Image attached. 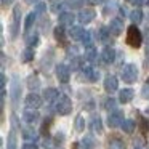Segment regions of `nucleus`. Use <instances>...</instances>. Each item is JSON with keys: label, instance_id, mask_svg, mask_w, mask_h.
<instances>
[{"label": "nucleus", "instance_id": "32", "mask_svg": "<svg viewBox=\"0 0 149 149\" xmlns=\"http://www.w3.org/2000/svg\"><path fill=\"white\" fill-rule=\"evenodd\" d=\"M82 45L87 48V47H91V43H93V37H91V32L90 31H85L84 36H82Z\"/></svg>", "mask_w": 149, "mask_h": 149}, {"label": "nucleus", "instance_id": "30", "mask_svg": "<svg viewBox=\"0 0 149 149\" xmlns=\"http://www.w3.org/2000/svg\"><path fill=\"white\" fill-rule=\"evenodd\" d=\"M130 19H132L133 24H139L143 21V11L139 8H135V10L130 13Z\"/></svg>", "mask_w": 149, "mask_h": 149}, {"label": "nucleus", "instance_id": "35", "mask_svg": "<svg viewBox=\"0 0 149 149\" xmlns=\"http://www.w3.org/2000/svg\"><path fill=\"white\" fill-rule=\"evenodd\" d=\"M36 18H37V15L36 13H29L26 16V21H24V31H29L31 27L34 26V21H36Z\"/></svg>", "mask_w": 149, "mask_h": 149}, {"label": "nucleus", "instance_id": "16", "mask_svg": "<svg viewBox=\"0 0 149 149\" xmlns=\"http://www.w3.org/2000/svg\"><path fill=\"white\" fill-rule=\"evenodd\" d=\"M101 59H103L106 64H111V63L116 61V50L111 48V47H106L101 53Z\"/></svg>", "mask_w": 149, "mask_h": 149}, {"label": "nucleus", "instance_id": "22", "mask_svg": "<svg viewBox=\"0 0 149 149\" xmlns=\"http://www.w3.org/2000/svg\"><path fill=\"white\" fill-rule=\"evenodd\" d=\"M53 36H55L56 42L59 43H66V31H64V26H56L55 31H53Z\"/></svg>", "mask_w": 149, "mask_h": 149}, {"label": "nucleus", "instance_id": "53", "mask_svg": "<svg viewBox=\"0 0 149 149\" xmlns=\"http://www.w3.org/2000/svg\"><path fill=\"white\" fill-rule=\"evenodd\" d=\"M135 149H139V148H135Z\"/></svg>", "mask_w": 149, "mask_h": 149}, {"label": "nucleus", "instance_id": "41", "mask_svg": "<svg viewBox=\"0 0 149 149\" xmlns=\"http://www.w3.org/2000/svg\"><path fill=\"white\" fill-rule=\"evenodd\" d=\"M85 0H71V3H69V7L71 8H80L82 5H84Z\"/></svg>", "mask_w": 149, "mask_h": 149}, {"label": "nucleus", "instance_id": "46", "mask_svg": "<svg viewBox=\"0 0 149 149\" xmlns=\"http://www.w3.org/2000/svg\"><path fill=\"white\" fill-rule=\"evenodd\" d=\"M130 2H132L135 7H141L143 3H146V0H130Z\"/></svg>", "mask_w": 149, "mask_h": 149}, {"label": "nucleus", "instance_id": "23", "mask_svg": "<svg viewBox=\"0 0 149 149\" xmlns=\"http://www.w3.org/2000/svg\"><path fill=\"white\" fill-rule=\"evenodd\" d=\"M27 88H29L31 91H36L40 88V79L37 77L36 74H31L29 77H27Z\"/></svg>", "mask_w": 149, "mask_h": 149}, {"label": "nucleus", "instance_id": "43", "mask_svg": "<svg viewBox=\"0 0 149 149\" xmlns=\"http://www.w3.org/2000/svg\"><path fill=\"white\" fill-rule=\"evenodd\" d=\"M116 2H107V5L104 7V15H109V11L112 10V8H116Z\"/></svg>", "mask_w": 149, "mask_h": 149}, {"label": "nucleus", "instance_id": "33", "mask_svg": "<svg viewBox=\"0 0 149 149\" xmlns=\"http://www.w3.org/2000/svg\"><path fill=\"white\" fill-rule=\"evenodd\" d=\"M122 130H123L125 133H133V132H135V122H133L132 119L123 120V123H122Z\"/></svg>", "mask_w": 149, "mask_h": 149}, {"label": "nucleus", "instance_id": "7", "mask_svg": "<svg viewBox=\"0 0 149 149\" xmlns=\"http://www.w3.org/2000/svg\"><path fill=\"white\" fill-rule=\"evenodd\" d=\"M43 98L40 96V95H37V93H29L26 96V100H24V103H26V107H31V109H39L40 106H42V103H43Z\"/></svg>", "mask_w": 149, "mask_h": 149}, {"label": "nucleus", "instance_id": "34", "mask_svg": "<svg viewBox=\"0 0 149 149\" xmlns=\"http://www.w3.org/2000/svg\"><path fill=\"white\" fill-rule=\"evenodd\" d=\"M64 8H66V2L64 0H56L55 3L52 5V11L53 13H59V11H64Z\"/></svg>", "mask_w": 149, "mask_h": 149}, {"label": "nucleus", "instance_id": "44", "mask_svg": "<svg viewBox=\"0 0 149 149\" xmlns=\"http://www.w3.org/2000/svg\"><path fill=\"white\" fill-rule=\"evenodd\" d=\"M0 85H2V88L7 87V75H5V72L0 74Z\"/></svg>", "mask_w": 149, "mask_h": 149}, {"label": "nucleus", "instance_id": "36", "mask_svg": "<svg viewBox=\"0 0 149 149\" xmlns=\"http://www.w3.org/2000/svg\"><path fill=\"white\" fill-rule=\"evenodd\" d=\"M116 104H117V101L114 100L112 96H111V98H106V100H104L103 107H104L106 111H109V112H111V111H114V109H116Z\"/></svg>", "mask_w": 149, "mask_h": 149}, {"label": "nucleus", "instance_id": "52", "mask_svg": "<svg viewBox=\"0 0 149 149\" xmlns=\"http://www.w3.org/2000/svg\"><path fill=\"white\" fill-rule=\"evenodd\" d=\"M146 112H148V114H149V107H148V111H146Z\"/></svg>", "mask_w": 149, "mask_h": 149}, {"label": "nucleus", "instance_id": "29", "mask_svg": "<svg viewBox=\"0 0 149 149\" xmlns=\"http://www.w3.org/2000/svg\"><path fill=\"white\" fill-rule=\"evenodd\" d=\"M98 37H100V42H103V43L109 42V37H111L109 27H100V31H98Z\"/></svg>", "mask_w": 149, "mask_h": 149}, {"label": "nucleus", "instance_id": "9", "mask_svg": "<svg viewBox=\"0 0 149 149\" xmlns=\"http://www.w3.org/2000/svg\"><path fill=\"white\" fill-rule=\"evenodd\" d=\"M95 146H96V141H95V138L91 135H85L80 143H74L75 149H93Z\"/></svg>", "mask_w": 149, "mask_h": 149}, {"label": "nucleus", "instance_id": "48", "mask_svg": "<svg viewBox=\"0 0 149 149\" xmlns=\"http://www.w3.org/2000/svg\"><path fill=\"white\" fill-rule=\"evenodd\" d=\"M13 2H15V0H2V5H3V7H7V5H11Z\"/></svg>", "mask_w": 149, "mask_h": 149}, {"label": "nucleus", "instance_id": "37", "mask_svg": "<svg viewBox=\"0 0 149 149\" xmlns=\"http://www.w3.org/2000/svg\"><path fill=\"white\" fill-rule=\"evenodd\" d=\"M75 130H77V132H84L85 130V119H84V116H80V114L75 117Z\"/></svg>", "mask_w": 149, "mask_h": 149}, {"label": "nucleus", "instance_id": "4", "mask_svg": "<svg viewBox=\"0 0 149 149\" xmlns=\"http://www.w3.org/2000/svg\"><path fill=\"white\" fill-rule=\"evenodd\" d=\"M19 24H21V5H15L13 8V24H11V39H16L18 31H19Z\"/></svg>", "mask_w": 149, "mask_h": 149}, {"label": "nucleus", "instance_id": "18", "mask_svg": "<svg viewBox=\"0 0 149 149\" xmlns=\"http://www.w3.org/2000/svg\"><path fill=\"white\" fill-rule=\"evenodd\" d=\"M133 96H135V91H133L132 88H123V90L119 91V101L122 104L130 103V101L133 100Z\"/></svg>", "mask_w": 149, "mask_h": 149}, {"label": "nucleus", "instance_id": "25", "mask_svg": "<svg viewBox=\"0 0 149 149\" xmlns=\"http://www.w3.org/2000/svg\"><path fill=\"white\" fill-rule=\"evenodd\" d=\"M84 27L80 26H71V29H69V37H71L72 40H80L82 36H84Z\"/></svg>", "mask_w": 149, "mask_h": 149}, {"label": "nucleus", "instance_id": "26", "mask_svg": "<svg viewBox=\"0 0 149 149\" xmlns=\"http://www.w3.org/2000/svg\"><path fill=\"white\" fill-rule=\"evenodd\" d=\"M39 42H40V36H39V32H32V34H29V36L26 37V45L27 47H31V48H34V47H37L39 45Z\"/></svg>", "mask_w": 149, "mask_h": 149}, {"label": "nucleus", "instance_id": "47", "mask_svg": "<svg viewBox=\"0 0 149 149\" xmlns=\"http://www.w3.org/2000/svg\"><path fill=\"white\" fill-rule=\"evenodd\" d=\"M88 5H91V7H95V5H98V3H101L103 0H85Z\"/></svg>", "mask_w": 149, "mask_h": 149}, {"label": "nucleus", "instance_id": "12", "mask_svg": "<svg viewBox=\"0 0 149 149\" xmlns=\"http://www.w3.org/2000/svg\"><path fill=\"white\" fill-rule=\"evenodd\" d=\"M95 16H96V11L91 8H85L79 13V21H80V24H88L95 19Z\"/></svg>", "mask_w": 149, "mask_h": 149}, {"label": "nucleus", "instance_id": "11", "mask_svg": "<svg viewBox=\"0 0 149 149\" xmlns=\"http://www.w3.org/2000/svg\"><path fill=\"white\" fill-rule=\"evenodd\" d=\"M119 88V80H117L116 75H106V79H104V90L107 91V93H114V91Z\"/></svg>", "mask_w": 149, "mask_h": 149}, {"label": "nucleus", "instance_id": "39", "mask_svg": "<svg viewBox=\"0 0 149 149\" xmlns=\"http://www.w3.org/2000/svg\"><path fill=\"white\" fill-rule=\"evenodd\" d=\"M56 143H55V139H50V138H45L43 139V148L45 149H56Z\"/></svg>", "mask_w": 149, "mask_h": 149}, {"label": "nucleus", "instance_id": "3", "mask_svg": "<svg viewBox=\"0 0 149 149\" xmlns=\"http://www.w3.org/2000/svg\"><path fill=\"white\" fill-rule=\"evenodd\" d=\"M120 75H122V80L125 82V84H133V82H136V79H138V68H136V64H133V63L125 64Z\"/></svg>", "mask_w": 149, "mask_h": 149}, {"label": "nucleus", "instance_id": "19", "mask_svg": "<svg viewBox=\"0 0 149 149\" xmlns=\"http://www.w3.org/2000/svg\"><path fill=\"white\" fill-rule=\"evenodd\" d=\"M58 98H59V91L56 88H45L43 90V100L47 103H55Z\"/></svg>", "mask_w": 149, "mask_h": 149}, {"label": "nucleus", "instance_id": "50", "mask_svg": "<svg viewBox=\"0 0 149 149\" xmlns=\"http://www.w3.org/2000/svg\"><path fill=\"white\" fill-rule=\"evenodd\" d=\"M146 55L149 56V43H148V50H146Z\"/></svg>", "mask_w": 149, "mask_h": 149}, {"label": "nucleus", "instance_id": "51", "mask_svg": "<svg viewBox=\"0 0 149 149\" xmlns=\"http://www.w3.org/2000/svg\"><path fill=\"white\" fill-rule=\"evenodd\" d=\"M146 5H148V7H149V0H146Z\"/></svg>", "mask_w": 149, "mask_h": 149}, {"label": "nucleus", "instance_id": "27", "mask_svg": "<svg viewBox=\"0 0 149 149\" xmlns=\"http://www.w3.org/2000/svg\"><path fill=\"white\" fill-rule=\"evenodd\" d=\"M52 123H53V117H47V119L42 122L40 132H42V135L45 136V138H48V133H50V127H52Z\"/></svg>", "mask_w": 149, "mask_h": 149}, {"label": "nucleus", "instance_id": "21", "mask_svg": "<svg viewBox=\"0 0 149 149\" xmlns=\"http://www.w3.org/2000/svg\"><path fill=\"white\" fill-rule=\"evenodd\" d=\"M18 148V138H16V127L13 125V128L8 133V141H7V149H16Z\"/></svg>", "mask_w": 149, "mask_h": 149}, {"label": "nucleus", "instance_id": "5", "mask_svg": "<svg viewBox=\"0 0 149 149\" xmlns=\"http://www.w3.org/2000/svg\"><path fill=\"white\" fill-rule=\"evenodd\" d=\"M55 72H56V79H58L61 84H68L69 79H71V69H69L66 64H63V63L56 64Z\"/></svg>", "mask_w": 149, "mask_h": 149}, {"label": "nucleus", "instance_id": "15", "mask_svg": "<svg viewBox=\"0 0 149 149\" xmlns=\"http://www.w3.org/2000/svg\"><path fill=\"white\" fill-rule=\"evenodd\" d=\"M75 21V16L72 13H69V11H63V13L58 15V23L61 24V26H72Z\"/></svg>", "mask_w": 149, "mask_h": 149}, {"label": "nucleus", "instance_id": "24", "mask_svg": "<svg viewBox=\"0 0 149 149\" xmlns=\"http://www.w3.org/2000/svg\"><path fill=\"white\" fill-rule=\"evenodd\" d=\"M107 149H125V143H123V139H120L119 136H112V138H109Z\"/></svg>", "mask_w": 149, "mask_h": 149}, {"label": "nucleus", "instance_id": "38", "mask_svg": "<svg viewBox=\"0 0 149 149\" xmlns=\"http://www.w3.org/2000/svg\"><path fill=\"white\" fill-rule=\"evenodd\" d=\"M45 11H47V5L43 3V2H37V3H36V15H37V16L43 15Z\"/></svg>", "mask_w": 149, "mask_h": 149}, {"label": "nucleus", "instance_id": "13", "mask_svg": "<svg viewBox=\"0 0 149 149\" xmlns=\"http://www.w3.org/2000/svg\"><path fill=\"white\" fill-rule=\"evenodd\" d=\"M19 96H21V85H19L18 77L15 75V77H13V82H11V100H13V104H15V106H16L18 101H19Z\"/></svg>", "mask_w": 149, "mask_h": 149}, {"label": "nucleus", "instance_id": "2", "mask_svg": "<svg viewBox=\"0 0 149 149\" xmlns=\"http://www.w3.org/2000/svg\"><path fill=\"white\" fill-rule=\"evenodd\" d=\"M55 111L59 116H68L72 112V101L66 95H59V98L55 101Z\"/></svg>", "mask_w": 149, "mask_h": 149}, {"label": "nucleus", "instance_id": "49", "mask_svg": "<svg viewBox=\"0 0 149 149\" xmlns=\"http://www.w3.org/2000/svg\"><path fill=\"white\" fill-rule=\"evenodd\" d=\"M24 3H27V5H36L37 0H24Z\"/></svg>", "mask_w": 149, "mask_h": 149}, {"label": "nucleus", "instance_id": "17", "mask_svg": "<svg viewBox=\"0 0 149 149\" xmlns=\"http://www.w3.org/2000/svg\"><path fill=\"white\" fill-rule=\"evenodd\" d=\"M90 128H91V132H95V133H103V120H101V117L98 116V114L91 116Z\"/></svg>", "mask_w": 149, "mask_h": 149}, {"label": "nucleus", "instance_id": "31", "mask_svg": "<svg viewBox=\"0 0 149 149\" xmlns=\"http://www.w3.org/2000/svg\"><path fill=\"white\" fill-rule=\"evenodd\" d=\"M23 138L27 139V141H37V133L34 132L32 128H23Z\"/></svg>", "mask_w": 149, "mask_h": 149}, {"label": "nucleus", "instance_id": "42", "mask_svg": "<svg viewBox=\"0 0 149 149\" xmlns=\"http://www.w3.org/2000/svg\"><path fill=\"white\" fill-rule=\"evenodd\" d=\"M21 149H39V146H37L34 141H27V143H24V144H23V148H21Z\"/></svg>", "mask_w": 149, "mask_h": 149}, {"label": "nucleus", "instance_id": "8", "mask_svg": "<svg viewBox=\"0 0 149 149\" xmlns=\"http://www.w3.org/2000/svg\"><path fill=\"white\" fill-rule=\"evenodd\" d=\"M40 119V114L37 109H31V107H27L26 111L23 112V120L26 123H29V125H34V123H37Z\"/></svg>", "mask_w": 149, "mask_h": 149}, {"label": "nucleus", "instance_id": "6", "mask_svg": "<svg viewBox=\"0 0 149 149\" xmlns=\"http://www.w3.org/2000/svg\"><path fill=\"white\" fill-rule=\"evenodd\" d=\"M123 112L122 111H112V112H109V116H107V125L111 127V128H116V127H122L123 123Z\"/></svg>", "mask_w": 149, "mask_h": 149}, {"label": "nucleus", "instance_id": "20", "mask_svg": "<svg viewBox=\"0 0 149 149\" xmlns=\"http://www.w3.org/2000/svg\"><path fill=\"white\" fill-rule=\"evenodd\" d=\"M84 58L87 59L88 63H96L98 61V50L95 47H87L85 48V53H84Z\"/></svg>", "mask_w": 149, "mask_h": 149}, {"label": "nucleus", "instance_id": "40", "mask_svg": "<svg viewBox=\"0 0 149 149\" xmlns=\"http://www.w3.org/2000/svg\"><path fill=\"white\" fill-rule=\"evenodd\" d=\"M141 96L144 98V100H149V79L146 80L144 87H143V90H141Z\"/></svg>", "mask_w": 149, "mask_h": 149}, {"label": "nucleus", "instance_id": "28", "mask_svg": "<svg viewBox=\"0 0 149 149\" xmlns=\"http://www.w3.org/2000/svg\"><path fill=\"white\" fill-rule=\"evenodd\" d=\"M31 61H34V50L31 47H27L21 53V63H31Z\"/></svg>", "mask_w": 149, "mask_h": 149}, {"label": "nucleus", "instance_id": "1", "mask_svg": "<svg viewBox=\"0 0 149 149\" xmlns=\"http://www.w3.org/2000/svg\"><path fill=\"white\" fill-rule=\"evenodd\" d=\"M127 43H128L132 48H139L143 43V34L138 29V26L132 24V26L127 29Z\"/></svg>", "mask_w": 149, "mask_h": 149}, {"label": "nucleus", "instance_id": "10", "mask_svg": "<svg viewBox=\"0 0 149 149\" xmlns=\"http://www.w3.org/2000/svg\"><path fill=\"white\" fill-rule=\"evenodd\" d=\"M109 32L112 34L114 37H119L120 34H122V29H123V21L120 19V18H114V19H111L109 23Z\"/></svg>", "mask_w": 149, "mask_h": 149}, {"label": "nucleus", "instance_id": "45", "mask_svg": "<svg viewBox=\"0 0 149 149\" xmlns=\"http://www.w3.org/2000/svg\"><path fill=\"white\" fill-rule=\"evenodd\" d=\"M63 139H64V135H63V133H58V135L55 136V143H56L58 146L63 143Z\"/></svg>", "mask_w": 149, "mask_h": 149}, {"label": "nucleus", "instance_id": "14", "mask_svg": "<svg viewBox=\"0 0 149 149\" xmlns=\"http://www.w3.org/2000/svg\"><path fill=\"white\" fill-rule=\"evenodd\" d=\"M80 69H82V72H84V75H87V79L90 82H96L98 79H100V72L95 71L90 64H82Z\"/></svg>", "mask_w": 149, "mask_h": 149}]
</instances>
